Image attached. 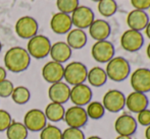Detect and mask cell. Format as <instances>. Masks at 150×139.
<instances>
[{
  "label": "cell",
  "instance_id": "1",
  "mask_svg": "<svg viewBox=\"0 0 150 139\" xmlns=\"http://www.w3.org/2000/svg\"><path fill=\"white\" fill-rule=\"evenodd\" d=\"M31 63V56L22 47H12L4 55V65L11 72L20 73L27 70Z\"/></svg>",
  "mask_w": 150,
  "mask_h": 139
},
{
  "label": "cell",
  "instance_id": "2",
  "mask_svg": "<svg viewBox=\"0 0 150 139\" xmlns=\"http://www.w3.org/2000/svg\"><path fill=\"white\" fill-rule=\"evenodd\" d=\"M105 72L108 79L115 82L125 81L131 75L130 62L125 57L115 56L109 62L106 63Z\"/></svg>",
  "mask_w": 150,
  "mask_h": 139
},
{
  "label": "cell",
  "instance_id": "3",
  "mask_svg": "<svg viewBox=\"0 0 150 139\" xmlns=\"http://www.w3.org/2000/svg\"><path fill=\"white\" fill-rule=\"evenodd\" d=\"M88 68L84 63L79 61L71 62L64 67L63 79L65 83L69 85H78V84L85 83L87 80Z\"/></svg>",
  "mask_w": 150,
  "mask_h": 139
},
{
  "label": "cell",
  "instance_id": "4",
  "mask_svg": "<svg viewBox=\"0 0 150 139\" xmlns=\"http://www.w3.org/2000/svg\"><path fill=\"white\" fill-rule=\"evenodd\" d=\"M51 45V42L47 37L43 35H36L29 40L27 51L33 58L43 59L49 55Z\"/></svg>",
  "mask_w": 150,
  "mask_h": 139
},
{
  "label": "cell",
  "instance_id": "5",
  "mask_svg": "<svg viewBox=\"0 0 150 139\" xmlns=\"http://www.w3.org/2000/svg\"><path fill=\"white\" fill-rule=\"evenodd\" d=\"M145 39L141 31L134 29H127L120 37V46L127 52L135 53L141 50L144 46Z\"/></svg>",
  "mask_w": 150,
  "mask_h": 139
},
{
  "label": "cell",
  "instance_id": "6",
  "mask_svg": "<svg viewBox=\"0 0 150 139\" xmlns=\"http://www.w3.org/2000/svg\"><path fill=\"white\" fill-rule=\"evenodd\" d=\"M102 105L105 111L110 113H119L126 108V96L120 89H109L105 92L102 98Z\"/></svg>",
  "mask_w": 150,
  "mask_h": 139
},
{
  "label": "cell",
  "instance_id": "7",
  "mask_svg": "<svg viewBox=\"0 0 150 139\" xmlns=\"http://www.w3.org/2000/svg\"><path fill=\"white\" fill-rule=\"evenodd\" d=\"M92 57L98 63H107L115 55V48L108 40L97 41L91 49Z\"/></svg>",
  "mask_w": 150,
  "mask_h": 139
},
{
  "label": "cell",
  "instance_id": "8",
  "mask_svg": "<svg viewBox=\"0 0 150 139\" xmlns=\"http://www.w3.org/2000/svg\"><path fill=\"white\" fill-rule=\"evenodd\" d=\"M131 86L134 92L147 94L150 92V69L145 67L137 68L131 74Z\"/></svg>",
  "mask_w": 150,
  "mask_h": 139
},
{
  "label": "cell",
  "instance_id": "9",
  "mask_svg": "<svg viewBox=\"0 0 150 139\" xmlns=\"http://www.w3.org/2000/svg\"><path fill=\"white\" fill-rule=\"evenodd\" d=\"M63 120L65 121L69 127L81 129L82 127H84L87 124L89 118H88L87 112H86V109L84 107L73 106L67 110H65Z\"/></svg>",
  "mask_w": 150,
  "mask_h": 139
},
{
  "label": "cell",
  "instance_id": "10",
  "mask_svg": "<svg viewBox=\"0 0 150 139\" xmlns=\"http://www.w3.org/2000/svg\"><path fill=\"white\" fill-rule=\"evenodd\" d=\"M73 26L76 27V29H88L91 26L95 20L94 11L90 7L85 5H79L76 8L75 11L71 15Z\"/></svg>",
  "mask_w": 150,
  "mask_h": 139
},
{
  "label": "cell",
  "instance_id": "11",
  "mask_svg": "<svg viewBox=\"0 0 150 139\" xmlns=\"http://www.w3.org/2000/svg\"><path fill=\"white\" fill-rule=\"evenodd\" d=\"M23 124L26 126L28 131L40 132L47 125V119H46L45 114L42 110L32 109L26 113Z\"/></svg>",
  "mask_w": 150,
  "mask_h": 139
},
{
  "label": "cell",
  "instance_id": "12",
  "mask_svg": "<svg viewBox=\"0 0 150 139\" xmlns=\"http://www.w3.org/2000/svg\"><path fill=\"white\" fill-rule=\"evenodd\" d=\"M138 129V123L134 116L130 114H122L119 116L115 122V130L117 135L133 136Z\"/></svg>",
  "mask_w": 150,
  "mask_h": 139
},
{
  "label": "cell",
  "instance_id": "13",
  "mask_svg": "<svg viewBox=\"0 0 150 139\" xmlns=\"http://www.w3.org/2000/svg\"><path fill=\"white\" fill-rule=\"evenodd\" d=\"M93 92L89 85L86 83H81L78 85H74L71 88L69 100L74 104V106L85 107L92 101Z\"/></svg>",
  "mask_w": 150,
  "mask_h": 139
},
{
  "label": "cell",
  "instance_id": "14",
  "mask_svg": "<svg viewBox=\"0 0 150 139\" xmlns=\"http://www.w3.org/2000/svg\"><path fill=\"white\" fill-rule=\"evenodd\" d=\"M38 22L32 16H23L16 24V33L22 39H29L37 35Z\"/></svg>",
  "mask_w": 150,
  "mask_h": 139
},
{
  "label": "cell",
  "instance_id": "15",
  "mask_svg": "<svg viewBox=\"0 0 150 139\" xmlns=\"http://www.w3.org/2000/svg\"><path fill=\"white\" fill-rule=\"evenodd\" d=\"M63 73H64L63 65L55 61H49L42 68V76L44 80L51 84L62 80Z\"/></svg>",
  "mask_w": 150,
  "mask_h": 139
},
{
  "label": "cell",
  "instance_id": "16",
  "mask_svg": "<svg viewBox=\"0 0 150 139\" xmlns=\"http://www.w3.org/2000/svg\"><path fill=\"white\" fill-rule=\"evenodd\" d=\"M148 105L149 100L146 94L133 90L128 96H126V108H128L131 113L138 114L139 112L148 108Z\"/></svg>",
  "mask_w": 150,
  "mask_h": 139
},
{
  "label": "cell",
  "instance_id": "17",
  "mask_svg": "<svg viewBox=\"0 0 150 139\" xmlns=\"http://www.w3.org/2000/svg\"><path fill=\"white\" fill-rule=\"evenodd\" d=\"M71 87L67 83L59 81L52 83L48 89V96L52 103L63 105L69 100Z\"/></svg>",
  "mask_w": 150,
  "mask_h": 139
},
{
  "label": "cell",
  "instance_id": "18",
  "mask_svg": "<svg viewBox=\"0 0 150 139\" xmlns=\"http://www.w3.org/2000/svg\"><path fill=\"white\" fill-rule=\"evenodd\" d=\"M50 28L57 35H65L73 28V22L69 14L57 12L54 13L50 20Z\"/></svg>",
  "mask_w": 150,
  "mask_h": 139
},
{
  "label": "cell",
  "instance_id": "19",
  "mask_svg": "<svg viewBox=\"0 0 150 139\" xmlns=\"http://www.w3.org/2000/svg\"><path fill=\"white\" fill-rule=\"evenodd\" d=\"M89 35L95 41H105L109 38L111 34V27L105 20H94V22L89 27Z\"/></svg>",
  "mask_w": 150,
  "mask_h": 139
},
{
  "label": "cell",
  "instance_id": "20",
  "mask_svg": "<svg viewBox=\"0 0 150 139\" xmlns=\"http://www.w3.org/2000/svg\"><path fill=\"white\" fill-rule=\"evenodd\" d=\"M150 22L149 15L146 11L139 9H133L127 16V24L130 29L142 31Z\"/></svg>",
  "mask_w": 150,
  "mask_h": 139
},
{
  "label": "cell",
  "instance_id": "21",
  "mask_svg": "<svg viewBox=\"0 0 150 139\" xmlns=\"http://www.w3.org/2000/svg\"><path fill=\"white\" fill-rule=\"evenodd\" d=\"M71 54H73V50L65 42H56L53 45H51L49 55L51 56L52 61L62 64L71 59Z\"/></svg>",
  "mask_w": 150,
  "mask_h": 139
},
{
  "label": "cell",
  "instance_id": "22",
  "mask_svg": "<svg viewBox=\"0 0 150 139\" xmlns=\"http://www.w3.org/2000/svg\"><path fill=\"white\" fill-rule=\"evenodd\" d=\"M88 42L87 34L84 29H74L67 33V42L65 43L71 47V49L80 50L86 46Z\"/></svg>",
  "mask_w": 150,
  "mask_h": 139
},
{
  "label": "cell",
  "instance_id": "23",
  "mask_svg": "<svg viewBox=\"0 0 150 139\" xmlns=\"http://www.w3.org/2000/svg\"><path fill=\"white\" fill-rule=\"evenodd\" d=\"M107 79H108V77L105 72V69H103L102 67L95 66L91 68L90 70H88L87 80L91 86L101 87L106 83Z\"/></svg>",
  "mask_w": 150,
  "mask_h": 139
},
{
  "label": "cell",
  "instance_id": "24",
  "mask_svg": "<svg viewBox=\"0 0 150 139\" xmlns=\"http://www.w3.org/2000/svg\"><path fill=\"white\" fill-rule=\"evenodd\" d=\"M64 113L65 109L63 107V105L57 104V103H49V104L46 106L44 114H45V117L47 119V121L56 122L62 121L63 118H64Z\"/></svg>",
  "mask_w": 150,
  "mask_h": 139
},
{
  "label": "cell",
  "instance_id": "25",
  "mask_svg": "<svg viewBox=\"0 0 150 139\" xmlns=\"http://www.w3.org/2000/svg\"><path fill=\"white\" fill-rule=\"evenodd\" d=\"M6 137L7 139H27L29 131L26 126L21 122H13L6 129Z\"/></svg>",
  "mask_w": 150,
  "mask_h": 139
},
{
  "label": "cell",
  "instance_id": "26",
  "mask_svg": "<svg viewBox=\"0 0 150 139\" xmlns=\"http://www.w3.org/2000/svg\"><path fill=\"white\" fill-rule=\"evenodd\" d=\"M86 112L89 119L92 120H100L104 117L105 115V108L101 102L98 101H91L89 104L87 105Z\"/></svg>",
  "mask_w": 150,
  "mask_h": 139
},
{
  "label": "cell",
  "instance_id": "27",
  "mask_svg": "<svg viewBox=\"0 0 150 139\" xmlns=\"http://www.w3.org/2000/svg\"><path fill=\"white\" fill-rule=\"evenodd\" d=\"M117 3L115 0H101L98 2V11L104 17H111L117 11Z\"/></svg>",
  "mask_w": 150,
  "mask_h": 139
},
{
  "label": "cell",
  "instance_id": "28",
  "mask_svg": "<svg viewBox=\"0 0 150 139\" xmlns=\"http://www.w3.org/2000/svg\"><path fill=\"white\" fill-rule=\"evenodd\" d=\"M11 98L16 104L25 105L30 101L31 92L26 86H18L13 88V92L11 94Z\"/></svg>",
  "mask_w": 150,
  "mask_h": 139
},
{
  "label": "cell",
  "instance_id": "29",
  "mask_svg": "<svg viewBox=\"0 0 150 139\" xmlns=\"http://www.w3.org/2000/svg\"><path fill=\"white\" fill-rule=\"evenodd\" d=\"M62 131L55 125L47 124L40 131V139H61Z\"/></svg>",
  "mask_w": 150,
  "mask_h": 139
},
{
  "label": "cell",
  "instance_id": "30",
  "mask_svg": "<svg viewBox=\"0 0 150 139\" xmlns=\"http://www.w3.org/2000/svg\"><path fill=\"white\" fill-rule=\"evenodd\" d=\"M79 5V0H56V6L62 13H73Z\"/></svg>",
  "mask_w": 150,
  "mask_h": 139
},
{
  "label": "cell",
  "instance_id": "31",
  "mask_svg": "<svg viewBox=\"0 0 150 139\" xmlns=\"http://www.w3.org/2000/svg\"><path fill=\"white\" fill-rule=\"evenodd\" d=\"M61 139H86V136L82 129L69 127L62 131Z\"/></svg>",
  "mask_w": 150,
  "mask_h": 139
},
{
  "label": "cell",
  "instance_id": "32",
  "mask_svg": "<svg viewBox=\"0 0 150 139\" xmlns=\"http://www.w3.org/2000/svg\"><path fill=\"white\" fill-rule=\"evenodd\" d=\"M13 84L8 79L0 81V98H8L13 92Z\"/></svg>",
  "mask_w": 150,
  "mask_h": 139
},
{
  "label": "cell",
  "instance_id": "33",
  "mask_svg": "<svg viewBox=\"0 0 150 139\" xmlns=\"http://www.w3.org/2000/svg\"><path fill=\"white\" fill-rule=\"evenodd\" d=\"M12 123L11 115L7 111L0 109V132L6 131L9 125Z\"/></svg>",
  "mask_w": 150,
  "mask_h": 139
},
{
  "label": "cell",
  "instance_id": "34",
  "mask_svg": "<svg viewBox=\"0 0 150 139\" xmlns=\"http://www.w3.org/2000/svg\"><path fill=\"white\" fill-rule=\"evenodd\" d=\"M137 123L138 125L145 126V127H148L150 125V109H145V110L139 112L137 114Z\"/></svg>",
  "mask_w": 150,
  "mask_h": 139
},
{
  "label": "cell",
  "instance_id": "35",
  "mask_svg": "<svg viewBox=\"0 0 150 139\" xmlns=\"http://www.w3.org/2000/svg\"><path fill=\"white\" fill-rule=\"evenodd\" d=\"M131 4L134 9L147 10L150 8V0H131Z\"/></svg>",
  "mask_w": 150,
  "mask_h": 139
},
{
  "label": "cell",
  "instance_id": "36",
  "mask_svg": "<svg viewBox=\"0 0 150 139\" xmlns=\"http://www.w3.org/2000/svg\"><path fill=\"white\" fill-rule=\"evenodd\" d=\"M6 75H7V73H6L5 68H3V67L0 66V81L6 79Z\"/></svg>",
  "mask_w": 150,
  "mask_h": 139
},
{
  "label": "cell",
  "instance_id": "37",
  "mask_svg": "<svg viewBox=\"0 0 150 139\" xmlns=\"http://www.w3.org/2000/svg\"><path fill=\"white\" fill-rule=\"evenodd\" d=\"M145 35H146L147 38L150 40V22H148V24H147L146 28H145Z\"/></svg>",
  "mask_w": 150,
  "mask_h": 139
},
{
  "label": "cell",
  "instance_id": "38",
  "mask_svg": "<svg viewBox=\"0 0 150 139\" xmlns=\"http://www.w3.org/2000/svg\"><path fill=\"white\" fill-rule=\"evenodd\" d=\"M145 139H150V125L145 130Z\"/></svg>",
  "mask_w": 150,
  "mask_h": 139
},
{
  "label": "cell",
  "instance_id": "39",
  "mask_svg": "<svg viewBox=\"0 0 150 139\" xmlns=\"http://www.w3.org/2000/svg\"><path fill=\"white\" fill-rule=\"evenodd\" d=\"M115 139H133L132 136H125V135H117Z\"/></svg>",
  "mask_w": 150,
  "mask_h": 139
},
{
  "label": "cell",
  "instance_id": "40",
  "mask_svg": "<svg viewBox=\"0 0 150 139\" xmlns=\"http://www.w3.org/2000/svg\"><path fill=\"white\" fill-rule=\"evenodd\" d=\"M146 54H147V57H148V59L150 60V43L148 44V46H147V48H146Z\"/></svg>",
  "mask_w": 150,
  "mask_h": 139
},
{
  "label": "cell",
  "instance_id": "41",
  "mask_svg": "<svg viewBox=\"0 0 150 139\" xmlns=\"http://www.w3.org/2000/svg\"><path fill=\"white\" fill-rule=\"evenodd\" d=\"M86 139H102L100 137V136H97V135H92V136H90V137H88V138H86Z\"/></svg>",
  "mask_w": 150,
  "mask_h": 139
},
{
  "label": "cell",
  "instance_id": "42",
  "mask_svg": "<svg viewBox=\"0 0 150 139\" xmlns=\"http://www.w3.org/2000/svg\"><path fill=\"white\" fill-rule=\"evenodd\" d=\"M1 50H2V44H1V42H0V52H1Z\"/></svg>",
  "mask_w": 150,
  "mask_h": 139
},
{
  "label": "cell",
  "instance_id": "43",
  "mask_svg": "<svg viewBox=\"0 0 150 139\" xmlns=\"http://www.w3.org/2000/svg\"><path fill=\"white\" fill-rule=\"evenodd\" d=\"M92 1H94V2H99V1H101V0H92Z\"/></svg>",
  "mask_w": 150,
  "mask_h": 139
},
{
  "label": "cell",
  "instance_id": "44",
  "mask_svg": "<svg viewBox=\"0 0 150 139\" xmlns=\"http://www.w3.org/2000/svg\"><path fill=\"white\" fill-rule=\"evenodd\" d=\"M149 10H150V8H149Z\"/></svg>",
  "mask_w": 150,
  "mask_h": 139
}]
</instances>
